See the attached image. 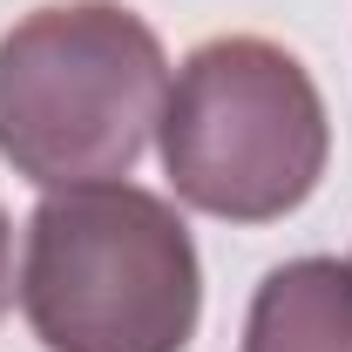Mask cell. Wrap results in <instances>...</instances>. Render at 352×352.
<instances>
[{
  "instance_id": "cell-1",
  "label": "cell",
  "mask_w": 352,
  "mask_h": 352,
  "mask_svg": "<svg viewBox=\"0 0 352 352\" xmlns=\"http://www.w3.org/2000/svg\"><path fill=\"white\" fill-rule=\"evenodd\" d=\"M170 102V54L122 0L34 7L0 34V163L68 190L142 163Z\"/></svg>"
},
{
  "instance_id": "cell-2",
  "label": "cell",
  "mask_w": 352,
  "mask_h": 352,
  "mask_svg": "<svg viewBox=\"0 0 352 352\" xmlns=\"http://www.w3.org/2000/svg\"><path fill=\"white\" fill-rule=\"evenodd\" d=\"M21 311L47 352H183L204 318L190 223L135 183H68L28 217Z\"/></svg>"
},
{
  "instance_id": "cell-3",
  "label": "cell",
  "mask_w": 352,
  "mask_h": 352,
  "mask_svg": "<svg viewBox=\"0 0 352 352\" xmlns=\"http://www.w3.org/2000/svg\"><path fill=\"white\" fill-rule=\"evenodd\" d=\"M156 142L190 210L271 223L318 190L332 122L311 68L292 47L264 34H217L176 68Z\"/></svg>"
},
{
  "instance_id": "cell-4",
  "label": "cell",
  "mask_w": 352,
  "mask_h": 352,
  "mask_svg": "<svg viewBox=\"0 0 352 352\" xmlns=\"http://www.w3.org/2000/svg\"><path fill=\"white\" fill-rule=\"evenodd\" d=\"M244 352H352V264L339 258H292L264 271Z\"/></svg>"
},
{
  "instance_id": "cell-5",
  "label": "cell",
  "mask_w": 352,
  "mask_h": 352,
  "mask_svg": "<svg viewBox=\"0 0 352 352\" xmlns=\"http://www.w3.org/2000/svg\"><path fill=\"white\" fill-rule=\"evenodd\" d=\"M14 223H7V210H0V318H7V305H14Z\"/></svg>"
}]
</instances>
